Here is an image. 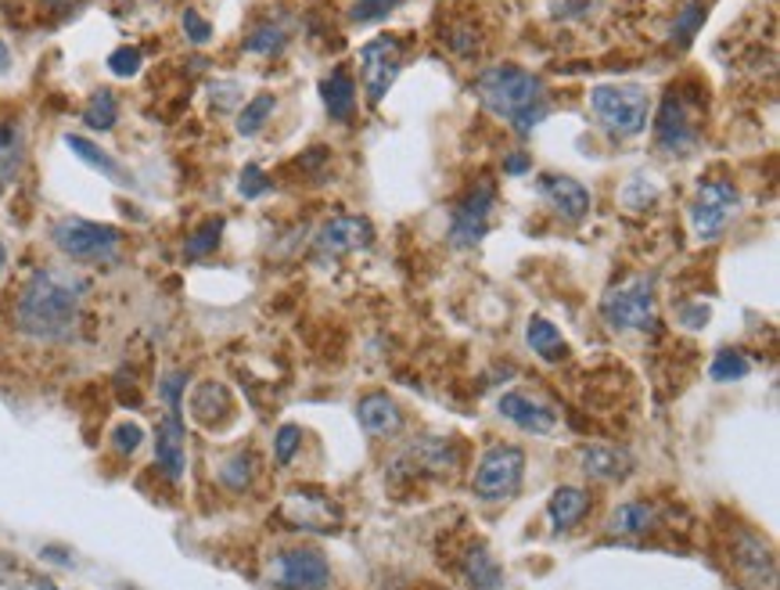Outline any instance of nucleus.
<instances>
[{
    "label": "nucleus",
    "mask_w": 780,
    "mask_h": 590,
    "mask_svg": "<svg viewBox=\"0 0 780 590\" xmlns=\"http://www.w3.org/2000/svg\"><path fill=\"white\" fill-rule=\"evenodd\" d=\"M51 241L76 263H112L119 256L123 230L112 224L83 220V216H62L51 227Z\"/></svg>",
    "instance_id": "5"
},
{
    "label": "nucleus",
    "mask_w": 780,
    "mask_h": 590,
    "mask_svg": "<svg viewBox=\"0 0 780 590\" xmlns=\"http://www.w3.org/2000/svg\"><path fill=\"white\" fill-rule=\"evenodd\" d=\"M730 561L745 583L773 590V583H777L773 551H770V544L756 537L752 529H738V537H734V544H730Z\"/></svg>",
    "instance_id": "12"
},
{
    "label": "nucleus",
    "mask_w": 780,
    "mask_h": 590,
    "mask_svg": "<svg viewBox=\"0 0 780 590\" xmlns=\"http://www.w3.org/2000/svg\"><path fill=\"white\" fill-rule=\"evenodd\" d=\"M141 439H144V428L137 422H123V425L112 428V446L119 454H134L141 446Z\"/></svg>",
    "instance_id": "41"
},
{
    "label": "nucleus",
    "mask_w": 780,
    "mask_h": 590,
    "mask_svg": "<svg viewBox=\"0 0 780 590\" xmlns=\"http://www.w3.org/2000/svg\"><path fill=\"white\" fill-rule=\"evenodd\" d=\"M540 195L547 198V206H551L561 220H569V224H580L583 216L590 213V206H594V198H590V192L580 180L558 177V173H547V177H540Z\"/></svg>",
    "instance_id": "14"
},
{
    "label": "nucleus",
    "mask_w": 780,
    "mask_h": 590,
    "mask_svg": "<svg viewBox=\"0 0 780 590\" xmlns=\"http://www.w3.org/2000/svg\"><path fill=\"white\" fill-rule=\"evenodd\" d=\"M374 241V227L364 216H331V220L316 230V256L321 259H339V256H350L356 249H367Z\"/></svg>",
    "instance_id": "13"
},
{
    "label": "nucleus",
    "mask_w": 780,
    "mask_h": 590,
    "mask_svg": "<svg viewBox=\"0 0 780 590\" xmlns=\"http://www.w3.org/2000/svg\"><path fill=\"white\" fill-rule=\"evenodd\" d=\"M22 158H25V137H22V126L14 120L0 123V187H8L22 169Z\"/></svg>",
    "instance_id": "24"
},
{
    "label": "nucleus",
    "mask_w": 780,
    "mask_h": 590,
    "mask_svg": "<svg viewBox=\"0 0 780 590\" xmlns=\"http://www.w3.org/2000/svg\"><path fill=\"white\" fill-rule=\"evenodd\" d=\"M288 48V25L284 22H273V19H263L249 29V37H245V51L249 54H259V58H273Z\"/></svg>",
    "instance_id": "27"
},
{
    "label": "nucleus",
    "mask_w": 780,
    "mask_h": 590,
    "mask_svg": "<svg viewBox=\"0 0 780 590\" xmlns=\"http://www.w3.org/2000/svg\"><path fill=\"white\" fill-rule=\"evenodd\" d=\"M701 112L705 97L701 91H687V86H669L658 101L655 112V144L666 155H690L701 141Z\"/></svg>",
    "instance_id": "4"
},
{
    "label": "nucleus",
    "mask_w": 780,
    "mask_h": 590,
    "mask_svg": "<svg viewBox=\"0 0 780 590\" xmlns=\"http://www.w3.org/2000/svg\"><path fill=\"white\" fill-rule=\"evenodd\" d=\"M302 443V428L299 425H281L278 436H273V457H278V465H288V460L295 457Z\"/></svg>",
    "instance_id": "40"
},
{
    "label": "nucleus",
    "mask_w": 780,
    "mask_h": 590,
    "mask_svg": "<svg viewBox=\"0 0 780 590\" xmlns=\"http://www.w3.org/2000/svg\"><path fill=\"white\" fill-rule=\"evenodd\" d=\"M590 108L604 134L615 141L637 137L652 123V94L641 83H601L590 91Z\"/></svg>",
    "instance_id": "3"
},
{
    "label": "nucleus",
    "mask_w": 780,
    "mask_h": 590,
    "mask_svg": "<svg viewBox=\"0 0 780 590\" xmlns=\"http://www.w3.org/2000/svg\"><path fill=\"white\" fill-rule=\"evenodd\" d=\"M475 94L479 101L497 115V120L508 123L514 134H532L551 112V94H547V83L522 65H489L475 76Z\"/></svg>",
    "instance_id": "2"
},
{
    "label": "nucleus",
    "mask_w": 780,
    "mask_h": 590,
    "mask_svg": "<svg viewBox=\"0 0 780 590\" xmlns=\"http://www.w3.org/2000/svg\"><path fill=\"white\" fill-rule=\"evenodd\" d=\"M65 148L76 155L80 163H86L91 169H97L101 177H108V180H115V184H129V180H126V169L115 163V158H112L105 148H97L94 141H86V137H80V134H65Z\"/></svg>",
    "instance_id": "21"
},
{
    "label": "nucleus",
    "mask_w": 780,
    "mask_h": 590,
    "mask_svg": "<svg viewBox=\"0 0 780 590\" xmlns=\"http://www.w3.org/2000/svg\"><path fill=\"white\" fill-rule=\"evenodd\" d=\"M115 120H119V101H115L112 91H105V86H101V91H94L91 101H86L83 123L91 126V130H101V134H105V130L115 126Z\"/></svg>",
    "instance_id": "29"
},
{
    "label": "nucleus",
    "mask_w": 780,
    "mask_h": 590,
    "mask_svg": "<svg viewBox=\"0 0 780 590\" xmlns=\"http://www.w3.org/2000/svg\"><path fill=\"white\" fill-rule=\"evenodd\" d=\"M748 371H752V364H748L745 353L724 350V353H716L713 368H709V379L713 382H741Z\"/></svg>",
    "instance_id": "35"
},
{
    "label": "nucleus",
    "mask_w": 780,
    "mask_h": 590,
    "mask_svg": "<svg viewBox=\"0 0 780 590\" xmlns=\"http://www.w3.org/2000/svg\"><path fill=\"white\" fill-rule=\"evenodd\" d=\"M443 40H446V48H450L454 54H460V58L479 54V48H482V33H479V25L475 22H450L443 29Z\"/></svg>",
    "instance_id": "34"
},
{
    "label": "nucleus",
    "mask_w": 780,
    "mask_h": 590,
    "mask_svg": "<svg viewBox=\"0 0 780 590\" xmlns=\"http://www.w3.org/2000/svg\"><path fill=\"white\" fill-rule=\"evenodd\" d=\"M155 465L169 483L184 475V422L180 411H169L155 428Z\"/></svg>",
    "instance_id": "16"
},
{
    "label": "nucleus",
    "mask_w": 780,
    "mask_h": 590,
    "mask_svg": "<svg viewBox=\"0 0 780 590\" xmlns=\"http://www.w3.org/2000/svg\"><path fill=\"white\" fill-rule=\"evenodd\" d=\"M37 590H58V587H51L48 580H40V583H37Z\"/></svg>",
    "instance_id": "47"
},
{
    "label": "nucleus",
    "mask_w": 780,
    "mask_h": 590,
    "mask_svg": "<svg viewBox=\"0 0 780 590\" xmlns=\"http://www.w3.org/2000/svg\"><path fill=\"white\" fill-rule=\"evenodd\" d=\"M270 187H273V180L256 163H249V166L241 169V180H238V195L241 198H259V195H267Z\"/></svg>",
    "instance_id": "39"
},
{
    "label": "nucleus",
    "mask_w": 780,
    "mask_h": 590,
    "mask_svg": "<svg viewBox=\"0 0 780 590\" xmlns=\"http://www.w3.org/2000/svg\"><path fill=\"white\" fill-rule=\"evenodd\" d=\"M4 267H8V245L0 241V273H4Z\"/></svg>",
    "instance_id": "46"
},
{
    "label": "nucleus",
    "mask_w": 780,
    "mask_h": 590,
    "mask_svg": "<svg viewBox=\"0 0 780 590\" xmlns=\"http://www.w3.org/2000/svg\"><path fill=\"white\" fill-rule=\"evenodd\" d=\"M48 4H65V0H48Z\"/></svg>",
    "instance_id": "48"
},
{
    "label": "nucleus",
    "mask_w": 780,
    "mask_h": 590,
    "mask_svg": "<svg viewBox=\"0 0 780 590\" xmlns=\"http://www.w3.org/2000/svg\"><path fill=\"white\" fill-rule=\"evenodd\" d=\"M331 583V566L313 547H292L273 558V587L278 590H324Z\"/></svg>",
    "instance_id": "11"
},
{
    "label": "nucleus",
    "mask_w": 780,
    "mask_h": 590,
    "mask_svg": "<svg viewBox=\"0 0 780 590\" xmlns=\"http://www.w3.org/2000/svg\"><path fill=\"white\" fill-rule=\"evenodd\" d=\"M403 54H407V40L399 33H385L374 37L360 48L356 62H360V76H364V91L371 97V105L388 94V86L396 83L399 69H403Z\"/></svg>",
    "instance_id": "9"
},
{
    "label": "nucleus",
    "mask_w": 780,
    "mask_h": 590,
    "mask_svg": "<svg viewBox=\"0 0 780 590\" xmlns=\"http://www.w3.org/2000/svg\"><path fill=\"white\" fill-rule=\"evenodd\" d=\"M547 511H551V522L558 529H572L590 511V494L586 489H575V486H561V489H554Z\"/></svg>",
    "instance_id": "25"
},
{
    "label": "nucleus",
    "mask_w": 780,
    "mask_h": 590,
    "mask_svg": "<svg viewBox=\"0 0 780 590\" xmlns=\"http://www.w3.org/2000/svg\"><path fill=\"white\" fill-rule=\"evenodd\" d=\"M741 209V192L734 180L724 177H701L695 187V198H690L687 216H690V230H695L698 241H716L730 220Z\"/></svg>",
    "instance_id": "6"
},
{
    "label": "nucleus",
    "mask_w": 780,
    "mask_h": 590,
    "mask_svg": "<svg viewBox=\"0 0 780 590\" xmlns=\"http://www.w3.org/2000/svg\"><path fill=\"white\" fill-rule=\"evenodd\" d=\"M655 198H658V184H652V177H644V173H637L623 192V201L630 209H647Z\"/></svg>",
    "instance_id": "38"
},
{
    "label": "nucleus",
    "mask_w": 780,
    "mask_h": 590,
    "mask_svg": "<svg viewBox=\"0 0 780 590\" xmlns=\"http://www.w3.org/2000/svg\"><path fill=\"white\" fill-rule=\"evenodd\" d=\"M500 414L508 417V422H514L518 428L537 432V436H547V432H551L554 422H558V414L547 407V403L532 400V396H526V393H508V396H500Z\"/></svg>",
    "instance_id": "18"
},
{
    "label": "nucleus",
    "mask_w": 780,
    "mask_h": 590,
    "mask_svg": "<svg viewBox=\"0 0 780 590\" xmlns=\"http://www.w3.org/2000/svg\"><path fill=\"white\" fill-rule=\"evenodd\" d=\"M220 238H223V220L220 216H212V220H206L201 227L191 230V238L184 241V256L187 259H206L209 252H216Z\"/></svg>",
    "instance_id": "32"
},
{
    "label": "nucleus",
    "mask_w": 780,
    "mask_h": 590,
    "mask_svg": "<svg viewBox=\"0 0 780 590\" xmlns=\"http://www.w3.org/2000/svg\"><path fill=\"white\" fill-rule=\"evenodd\" d=\"M180 25H184V33H187V40H191V43H209L212 40V25L201 19L195 8H187L180 14Z\"/></svg>",
    "instance_id": "42"
},
{
    "label": "nucleus",
    "mask_w": 780,
    "mask_h": 590,
    "mask_svg": "<svg viewBox=\"0 0 780 590\" xmlns=\"http://www.w3.org/2000/svg\"><path fill=\"white\" fill-rule=\"evenodd\" d=\"M529 155L526 152H514L511 158H503V173H511V177H522V173H529Z\"/></svg>",
    "instance_id": "44"
},
{
    "label": "nucleus",
    "mask_w": 780,
    "mask_h": 590,
    "mask_svg": "<svg viewBox=\"0 0 780 590\" xmlns=\"http://www.w3.org/2000/svg\"><path fill=\"white\" fill-rule=\"evenodd\" d=\"M141 65H144V54H141V48H129V43H126V48H115L108 54V72H112V76H119V80L137 76Z\"/></svg>",
    "instance_id": "37"
},
{
    "label": "nucleus",
    "mask_w": 780,
    "mask_h": 590,
    "mask_svg": "<svg viewBox=\"0 0 780 590\" xmlns=\"http://www.w3.org/2000/svg\"><path fill=\"white\" fill-rule=\"evenodd\" d=\"M273 112H278V97H273V94H256L249 105L238 112V134L241 137H256L259 130L270 123Z\"/></svg>",
    "instance_id": "30"
},
{
    "label": "nucleus",
    "mask_w": 780,
    "mask_h": 590,
    "mask_svg": "<svg viewBox=\"0 0 780 590\" xmlns=\"http://www.w3.org/2000/svg\"><path fill=\"white\" fill-rule=\"evenodd\" d=\"M91 296V281L65 267H40L29 273L11 302V324L25 339L65 342L76 335L83 299Z\"/></svg>",
    "instance_id": "1"
},
{
    "label": "nucleus",
    "mask_w": 780,
    "mask_h": 590,
    "mask_svg": "<svg viewBox=\"0 0 780 590\" xmlns=\"http://www.w3.org/2000/svg\"><path fill=\"white\" fill-rule=\"evenodd\" d=\"M497 206V184L489 177H479L465 195L454 201L450 209V241L457 249H471L479 245L489 230V216H493Z\"/></svg>",
    "instance_id": "8"
},
{
    "label": "nucleus",
    "mask_w": 780,
    "mask_h": 590,
    "mask_svg": "<svg viewBox=\"0 0 780 590\" xmlns=\"http://www.w3.org/2000/svg\"><path fill=\"white\" fill-rule=\"evenodd\" d=\"M526 342H529V350L537 353L540 360H547V364H558V360L569 356V342L561 339V331L551 321H543V317H532V321H529Z\"/></svg>",
    "instance_id": "23"
},
{
    "label": "nucleus",
    "mask_w": 780,
    "mask_h": 590,
    "mask_svg": "<svg viewBox=\"0 0 780 590\" xmlns=\"http://www.w3.org/2000/svg\"><path fill=\"white\" fill-rule=\"evenodd\" d=\"M655 518H658V511L647 500H626V504H618V508L612 511L609 529L612 532H623V537H637V532L655 529Z\"/></svg>",
    "instance_id": "26"
},
{
    "label": "nucleus",
    "mask_w": 780,
    "mask_h": 590,
    "mask_svg": "<svg viewBox=\"0 0 780 590\" xmlns=\"http://www.w3.org/2000/svg\"><path fill=\"white\" fill-rule=\"evenodd\" d=\"M216 475H220V483H223L227 489L241 494V489H249L252 479H256V457H252V454H235V457H227Z\"/></svg>",
    "instance_id": "33"
},
{
    "label": "nucleus",
    "mask_w": 780,
    "mask_h": 590,
    "mask_svg": "<svg viewBox=\"0 0 780 590\" xmlns=\"http://www.w3.org/2000/svg\"><path fill=\"white\" fill-rule=\"evenodd\" d=\"M184 385H187V374H184V371H173V374H166V382H163V400L169 403V411H180Z\"/></svg>",
    "instance_id": "43"
},
{
    "label": "nucleus",
    "mask_w": 780,
    "mask_h": 590,
    "mask_svg": "<svg viewBox=\"0 0 780 590\" xmlns=\"http://www.w3.org/2000/svg\"><path fill=\"white\" fill-rule=\"evenodd\" d=\"M583 472L594 475L601 483H612V479H626L630 475V457L615 446H586L583 451Z\"/></svg>",
    "instance_id": "22"
},
{
    "label": "nucleus",
    "mask_w": 780,
    "mask_h": 590,
    "mask_svg": "<svg viewBox=\"0 0 780 590\" xmlns=\"http://www.w3.org/2000/svg\"><path fill=\"white\" fill-rule=\"evenodd\" d=\"M601 317L618 331H647L658 324L655 317V281L630 278L601 296Z\"/></svg>",
    "instance_id": "7"
},
{
    "label": "nucleus",
    "mask_w": 780,
    "mask_h": 590,
    "mask_svg": "<svg viewBox=\"0 0 780 590\" xmlns=\"http://www.w3.org/2000/svg\"><path fill=\"white\" fill-rule=\"evenodd\" d=\"M191 411H195V417L201 425H216V417H223L230 411L227 389L216 385V382H201L195 389V396H191Z\"/></svg>",
    "instance_id": "28"
},
{
    "label": "nucleus",
    "mask_w": 780,
    "mask_h": 590,
    "mask_svg": "<svg viewBox=\"0 0 780 590\" xmlns=\"http://www.w3.org/2000/svg\"><path fill=\"white\" fill-rule=\"evenodd\" d=\"M11 69V51H8V43L0 40V72H8Z\"/></svg>",
    "instance_id": "45"
},
{
    "label": "nucleus",
    "mask_w": 780,
    "mask_h": 590,
    "mask_svg": "<svg viewBox=\"0 0 780 590\" xmlns=\"http://www.w3.org/2000/svg\"><path fill=\"white\" fill-rule=\"evenodd\" d=\"M460 580L468 583V590H500L503 572L493 561V555H489L482 544H475L465 551V558H460Z\"/></svg>",
    "instance_id": "20"
},
{
    "label": "nucleus",
    "mask_w": 780,
    "mask_h": 590,
    "mask_svg": "<svg viewBox=\"0 0 780 590\" xmlns=\"http://www.w3.org/2000/svg\"><path fill=\"white\" fill-rule=\"evenodd\" d=\"M705 14H709V8L701 4V0H687V4L676 11V19H673V29H669V40L676 43V48H687L690 40L698 37V29L705 22Z\"/></svg>",
    "instance_id": "31"
},
{
    "label": "nucleus",
    "mask_w": 780,
    "mask_h": 590,
    "mask_svg": "<svg viewBox=\"0 0 780 590\" xmlns=\"http://www.w3.org/2000/svg\"><path fill=\"white\" fill-rule=\"evenodd\" d=\"M284 518L292 522V529H321V532H331L339 522V511L331 508V500L324 494H288L284 500Z\"/></svg>",
    "instance_id": "15"
},
{
    "label": "nucleus",
    "mask_w": 780,
    "mask_h": 590,
    "mask_svg": "<svg viewBox=\"0 0 780 590\" xmlns=\"http://www.w3.org/2000/svg\"><path fill=\"white\" fill-rule=\"evenodd\" d=\"M321 97L331 120L350 123L356 112V83L350 76V69H331V76H324L321 83Z\"/></svg>",
    "instance_id": "19"
},
{
    "label": "nucleus",
    "mask_w": 780,
    "mask_h": 590,
    "mask_svg": "<svg viewBox=\"0 0 780 590\" xmlns=\"http://www.w3.org/2000/svg\"><path fill=\"white\" fill-rule=\"evenodd\" d=\"M396 8H403V0H356V4L350 8V19L360 25H371V22L388 19Z\"/></svg>",
    "instance_id": "36"
},
{
    "label": "nucleus",
    "mask_w": 780,
    "mask_h": 590,
    "mask_svg": "<svg viewBox=\"0 0 780 590\" xmlns=\"http://www.w3.org/2000/svg\"><path fill=\"white\" fill-rule=\"evenodd\" d=\"M522 472H526V454L518 446H489L486 457L479 460V472H475V494L482 500H508L518 486H522Z\"/></svg>",
    "instance_id": "10"
},
{
    "label": "nucleus",
    "mask_w": 780,
    "mask_h": 590,
    "mask_svg": "<svg viewBox=\"0 0 780 590\" xmlns=\"http://www.w3.org/2000/svg\"><path fill=\"white\" fill-rule=\"evenodd\" d=\"M356 417H360V428H364L371 439H388L403 428V414L396 407V400H388L385 393H367L356 403Z\"/></svg>",
    "instance_id": "17"
}]
</instances>
